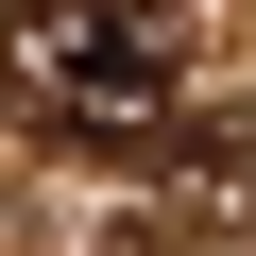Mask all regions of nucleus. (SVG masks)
Segmentation results:
<instances>
[{"label":"nucleus","mask_w":256,"mask_h":256,"mask_svg":"<svg viewBox=\"0 0 256 256\" xmlns=\"http://www.w3.org/2000/svg\"><path fill=\"white\" fill-rule=\"evenodd\" d=\"M188 68V18L171 0H18L0 18V102L68 120V137H137Z\"/></svg>","instance_id":"nucleus-1"}]
</instances>
